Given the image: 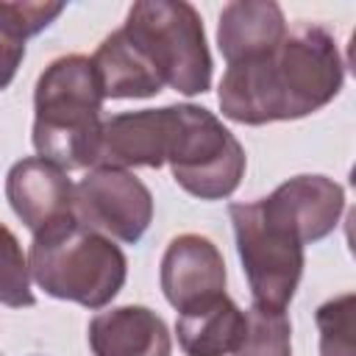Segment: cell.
Listing matches in <instances>:
<instances>
[{
    "label": "cell",
    "instance_id": "cell-1",
    "mask_svg": "<svg viewBox=\"0 0 356 356\" xmlns=\"http://www.w3.org/2000/svg\"><path fill=\"white\" fill-rule=\"evenodd\" d=\"M345 83L337 39L320 25L286 31L284 42L250 61L228 64L217 89L220 111L239 125L300 120L328 106Z\"/></svg>",
    "mask_w": 356,
    "mask_h": 356
},
{
    "label": "cell",
    "instance_id": "cell-2",
    "mask_svg": "<svg viewBox=\"0 0 356 356\" xmlns=\"http://www.w3.org/2000/svg\"><path fill=\"white\" fill-rule=\"evenodd\" d=\"M103 86L92 56L67 53L53 58L33 89V131L36 156L53 161L64 172L86 170L97 161Z\"/></svg>",
    "mask_w": 356,
    "mask_h": 356
},
{
    "label": "cell",
    "instance_id": "cell-3",
    "mask_svg": "<svg viewBox=\"0 0 356 356\" xmlns=\"http://www.w3.org/2000/svg\"><path fill=\"white\" fill-rule=\"evenodd\" d=\"M28 267L44 295L72 300L83 309L108 306L128 278V259L122 248L81 225L75 214L33 234Z\"/></svg>",
    "mask_w": 356,
    "mask_h": 356
},
{
    "label": "cell",
    "instance_id": "cell-4",
    "mask_svg": "<svg viewBox=\"0 0 356 356\" xmlns=\"http://www.w3.org/2000/svg\"><path fill=\"white\" fill-rule=\"evenodd\" d=\"M122 33L153 64L164 86L195 97L211 86V53L203 19L184 0H139L128 8Z\"/></svg>",
    "mask_w": 356,
    "mask_h": 356
},
{
    "label": "cell",
    "instance_id": "cell-5",
    "mask_svg": "<svg viewBox=\"0 0 356 356\" xmlns=\"http://www.w3.org/2000/svg\"><path fill=\"white\" fill-rule=\"evenodd\" d=\"M228 217L253 306L286 312L303 275L306 245L295 228L267 203V197L231 203Z\"/></svg>",
    "mask_w": 356,
    "mask_h": 356
},
{
    "label": "cell",
    "instance_id": "cell-6",
    "mask_svg": "<svg viewBox=\"0 0 356 356\" xmlns=\"http://www.w3.org/2000/svg\"><path fill=\"white\" fill-rule=\"evenodd\" d=\"M167 161L175 184L197 200H225L245 178L248 156L239 139L203 106H172Z\"/></svg>",
    "mask_w": 356,
    "mask_h": 356
},
{
    "label": "cell",
    "instance_id": "cell-7",
    "mask_svg": "<svg viewBox=\"0 0 356 356\" xmlns=\"http://www.w3.org/2000/svg\"><path fill=\"white\" fill-rule=\"evenodd\" d=\"M72 214L108 239L136 245L153 222V195L131 170L92 167L75 184Z\"/></svg>",
    "mask_w": 356,
    "mask_h": 356
},
{
    "label": "cell",
    "instance_id": "cell-8",
    "mask_svg": "<svg viewBox=\"0 0 356 356\" xmlns=\"http://www.w3.org/2000/svg\"><path fill=\"white\" fill-rule=\"evenodd\" d=\"M225 278L228 275H225L222 253L203 234L172 236L159 264L161 292L175 312H184L200 300L222 295Z\"/></svg>",
    "mask_w": 356,
    "mask_h": 356
},
{
    "label": "cell",
    "instance_id": "cell-9",
    "mask_svg": "<svg viewBox=\"0 0 356 356\" xmlns=\"http://www.w3.org/2000/svg\"><path fill=\"white\" fill-rule=\"evenodd\" d=\"M172 120H175L172 106L122 111V114L103 120L95 167H114V170L153 167L159 170L167 161Z\"/></svg>",
    "mask_w": 356,
    "mask_h": 356
},
{
    "label": "cell",
    "instance_id": "cell-10",
    "mask_svg": "<svg viewBox=\"0 0 356 356\" xmlns=\"http://www.w3.org/2000/svg\"><path fill=\"white\" fill-rule=\"evenodd\" d=\"M75 184L70 175L39 156H28L11 164L6 175V197L11 211L25 222L31 234L72 214Z\"/></svg>",
    "mask_w": 356,
    "mask_h": 356
},
{
    "label": "cell",
    "instance_id": "cell-11",
    "mask_svg": "<svg viewBox=\"0 0 356 356\" xmlns=\"http://www.w3.org/2000/svg\"><path fill=\"white\" fill-rule=\"evenodd\" d=\"M267 203L295 228L303 245L320 242L339 225L345 211V189L328 175H295L278 184Z\"/></svg>",
    "mask_w": 356,
    "mask_h": 356
},
{
    "label": "cell",
    "instance_id": "cell-12",
    "mask_svg": "<svg viewBox=\"0 0 356 356\" xmlns=\"http://www.w3.org/2000/svg\"><path fill=\"white\" fill-rule=\"evenodd\" d=\"M95 356H170L167 323L147 306H114L97 312L86 328Z\"/></svg>",
    "mask_w": 356,
    "mask_h": 356
},
{
    "label": "cell",
    "instance_id": "cell-13",
    "mask_svg": "<svg viewBox=\"0 0 356 356\" xmlns=\"http://www.w3.org/2000/svg\"><path fill=\"white\" fill-rule=\"evenodd\" d=\"M286 36V19L273 0H234L222 6L217 22V47L225 64L250 61L273 53Z\"/></svg>",
    "mask_w": 356,
    "mask_h": 356
},
{
    "label": "cell",
    "instance_id": "cell-14",
    "mask_svg": "<svg viewBox=\"0 0 356 356\" xmlns=\"http://www.w3.org/2000/svg\"><path fill=\"white\" fill-rule=\"evenodd\" d=\"M245 331V312L222 292L200 300L175 320V337L186 356H234Z\"/></svg>",
    "mask_w": 356,
    "mask_h": 356
},
{
    "label": "cell",
    "instance_id": "cell-15",
    "mask_svg": "<svg viewBox=\"0 0 356 356\" xmlns=\"http://www.w3.org/2000/svg\"><path fill=\"white\" fill-rule=\"evenodd\" d=\"M92 64L97 70L103 97L142 100L164 89L153 64L139 53V47H134V42L122 33V28H117L97 44V50L92 53Z\"/></svg>",
    "mask_w": 356,
    "mask_h": 356
},
{
    "label": "cell",
    "instance_id": "cell-16",
    "mask_svg": "<svg viewBox=\"0 0 356 356\" xmlns=\"http://www.w3.org/2000/svg\"><path fill=\"white\" fill-rule=\"evenodd\" d=\"M234 356H292V323L286 312L245 309V331Z\"/></svg>",
    "mask_w": 356,
    "mask_h": 356
},
{
    "label": "cell",
    "instance_id": "cell-17",
    "mask_svg": "<svg viewBox=\"0 0 356 356\" xmlns=\"http://www.w3.org/2000/svg\"><path fill=\"white\" fill-rule=\"evenodd\" d=\"M0 303L8 309H28L36 303L31 289L28 256L17 234L0 222Z\"/></svg>",
    "mask_w": 356,
    "mask_h": 356
},
{
    "label": "cell",
    "instance_id": "cell-18",
    "mask_svg": "<svg viewBox=\"0 0 356 356\" xmlns=\"http://www.w3.org/2000/svg\"><path fill=\"white\" fill-rule=\"evenodd\" d=\"M353 306H356L353 292H345L317 306L314 320L320 328V356H356L353 353Z\"/></svg>",
    "mask_w": 356,
    "mask_h": 356
},
{
    "label": "cell",
    "instance_id": "cell-19",
    "mask_svg": "<svg viewBox=\"0 0 356 356\" xmlns=\"http://www.w3.org/2000/svg\"><path fill=\"white\" fill-rule=\"evenodd\" d=\"M61 11L64 3H0V28L25 42L42 33Z\"/></svg>",
    "mask_w": 356,
    "mask_h": 356
},
{
    "label": "cell",
    "instance_id": "cell-20",
    "mask_svg": "<svg viewBox=\"0 0 356 356\" xmlns=\"http://www.w3.org/2000/svg\"><path fill=\"white\" fill-rule=\"evenodd\" d=\"M22 58H25V42L14 39L8 31L0 28V92L8 89Z\"/></svg>",
    "mask_w": 356,
    "mask_h": 356
}]
</instances>
